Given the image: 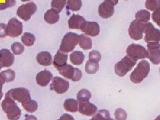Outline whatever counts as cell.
<instances>
[{
    "mask_svg": "<svg viewBox=\"0 0 160 120\" xmlns=\"http://www.w3.org/2000/svg\"><path fill=\"white\" fill-rule=\"evenodd\" d=\"M23 32V24L21 22L13 18L9 19L6 26L7 36L12 38H17L21 36Z\"/></svg>",
    "mask_w": 160,
    "mask_h": 120,
    "instance_id": "cell-8",
    "label": "cell"
},
{
    "mask_svg": "<svg viewBox=\"0 0 160 120\" xmlns=\"http://www.w3.org/2000/svg\"><path fill=\"white\" fill-rule=\"evenodd\" d=\"M6 26L3 23H0V38H4L7 36Z\"/></svg>",
    "mask_w": 160,
    "mask_h": 120,
    "instance_id": "cell-42",
    "label": "cell"
},
{
    "mask_svg": "<svg viewBox=\"0 0 160 120\" xmlns=\"http://www.w3.org/2000/svg\"><path fill=\"white\" fill-rule=\"evenodd\" d=\"M79 47L84 50L90 49L92 48V40L86 34H81L79 35Z\"/></svg>",
    "mask_w": 160,
    "mask_h": 120,
    "instance_id": "cell-24",
    "label": "cell"
},
{
    "mask_svg": "<svg viewBox=\"0 0 160 120\" xmlns=\"http://www.w3.org/2000/svg\"><path fill=\"white\" fill-rule=\"evenodd\" d=\"M144 40L146 43L159 42L160 30L155 28L151 23H145Z\"/></svg>",
    "mask_w": 160,
    "mask_h": 120,
    "instance_id": "cell-9",
    "label": "cell"
},
{
    "mask_svg": "<svg viewBox=\"0 0 160 120\" xmlns=\"http://www.w3.org/2000/svg\"><path fill=\"white\" fill-rule=\"evenodd\" d=\"M84 59L85 55L82 52L75 51L70 55V61L73 65H76V66L82 65L84 61Z\"/></svg>",
    "mask_w": 160,
    "mask_h": 120,
    "instance_id": "cell-25",
    "label": "cell"
},
{
    "mask_svg": "<svg viewBox=\"0 0 160 120\" xmlns=\"http://www.w3.org/2000/svg\"><path fill=\"white\" fill-rule=\"evenodd\" d=\"M67 1H68V0H67Z\"/></svg>",
    "mask_w": 160,
    "mask_h": 120,
    "instance_id": "cell-52",
    "label": "cell"
},
{
    "mask_svg": "<svg viewBox=\"0 0 160 120\" xmlns=\"http://www.w3.org/2000/svg\"><path fill=\"white\" fill-rule=\"evenodd\" d=\"M115 118L116 120H126L128 118V114L124 109L118 108L115 112Z\"/></svg>",
    "mask_w": 160,
    "mask_h": 120,
    "instance_id": "cell-37",
    "label": "cell"
},
{
    "mask_svg": "<svg viewBox=\"0 0 160 120\" xmlns=\"http://www.w3.org/2000/svg\"><path fill=\"white\" fill-rule=\"evenodd\" d=\"M79 36L76 33L68 32L65 35L60 45L59 50L63 53L72 52L79 43Z\"/></svg>",
    "mask_w": 160,
    "mask_h": 120,
    "instance_id": "cell-3",
    "label": "cell"
},
{
    "mask_svg": "<svg viewBox=\"0 0 160 120\" xmlns=\"http://www.w3.org/2000/svg\"><path fill=\"white\" fill-rule=\"evenodd\" d=\"M3 68V66H2V63H0V70H1L2 69V68Z\"/></svg>",
    "mask_w": 160,
    "mask_h": 120,
    "instance_id": "cell-48",
    "label": "cell"
},
{
    "mask_svg": "<svg viewBox=\"0 0 160 120\" xmlns=\"http://www.w3.org/2000/svg\"><path fill=\"white\" fill-rule=\"evenodd\" d=\"M22 105L24 109L29 113H33L37 111L38 108V103L35 100L32 99H29L26 102H23L22 103Z\"/></svg>",
    "mask_w": 160,
    "mask_h": 120,
    "instance_id": "cell-28",
    "label": "cell"
},
{
    "mask_svg": "<svg viewBox=\"0 0 160 120\" xmlns=\"http://www.w3.org/2000/svg\"><path fill=\"white\" fill-rule=\"evenodd\" d=\"M110 118V113L106 109H102L98 111L90 120H107Z\"/></svg>",
    "mask_w": 160,
    "mask_h": 120,
    "instance_id": "cell-33",
    "label": "cell"
},
{
    "mask_svg": "<svg viewBox=\"0 0 160 120\" xmlns=\"http://www.w3.org/2000/svg\"><path fill=\"white\" fill-rule=\"evenodd\" d=\"M58 120H75V119L71 115H69L68 113H64L61 116V118Z\"/></svg>",
    "mask_w": 160,
    "mask_h": 120,
    "instance_id": "cell-44",
    "label": "cell"
},
{
    "mask_svg": "<svg viewBox=\"0 0 160 120\" xmlns=\"http://www.w3.org/2000/svg\"><path fill=\"white\" fill-rule=\"evenodd\" d=\"M80 30L86 34V36H89L92 37H96L98 36L100 32L99 26L97 22L87 21L85 22Z\"/></svg>",
    "mask_w": 160,
    "mask_h": 120,
    "instance_id": "cell-14",
    "label": "cell"
},
{
    "mask_svg": "<svg viewBox=\"0 0 160 120\" xmlns=\"http://www.w3.org/2000/svg\"><path fill=\"white\" fill-rule=\"evenodd\" d=\"M10 96L14 100H16L19 103L26 102L31 99V95L29 90L24 88H18L10 89L8 92Z\"/></svg>",
    "mask_w": 160,
    "mask_h": 120,
    "instance_id": "cell-10",
    "label": "cell"
},
{
    "mask_svg": "<svg viewBox=\"0 0 160 120\" xmlns=\"http://www.w3.org/2000/svg\"><path fill=\"white\" fill-rule=\"evenodd\" d=\"M152 19L159 27H160V8L153 12L152 14Z\"/></svg>",
    "mask_w": 160,
    "mask_h": 120,
    "instance_id": "cell-40",
    "label": "cell"
},
{
    "mask_svg": "<svg viewBox=\"0 0 160 120\" xmlns=\"http://www.w3.org/2000/svg\"><path fill=\"white\" fill-rule=\"evenodd\" d=\"M154 120H160V115H159V116H158Z\"/></svg>",
    "mask_w": 160,
    "mask_h": 120,
    "instance_id": "cell-47",
    "label": "cell"
},
{
    "mask_svg": "<svg viewBox=\"0 0 160 120\" xmlns=\"http://www.w3.org/2000/svg\"><path fill=\"white\" fill-rule=\"evenodd\" d=\"M82 7V0H68L67 2V10L73 12H78Z\"/></svg>",
    "mask_w": 160,
    "mask_h": 120,
    "instance_id": "cell-29",
    "label": "cell"
},
{
    "mask_svg": "<svg viewBox=\"0 0 160 120\" xmlns=\"http://www.w3.org/2000/svg\"><path fill=\"white\" fill-rule=\"evenodd\" d=\"M82 77V71L78 68H75V71H74V73L73 76L72 78V80L73 82H78L81 79Z\"/></svg>",
    "mask_w": 160,
    "mask_h": 120,
    "instance_id": "cell-41",
    "label": "cell"
},
{
    "mask_svg": "<svg viewBox=\"0 0 160 120\" xmlns=\"http://www.w3.org/2000/svg\"><path fill=\"white\" fill-rule=\"evenodd\" d=\"M16 5V0H6L4 3H0V11L9 8L13 7Z\"/></svg>",
    "mask_w": 160,
    "mask_h": 120,
    "instance_id": "cell-39",
    "label": "cell"
},
{
    "mask_svg": "<svg viewBox=\"0 0 160 120\" xmlns=\"http://www.w3.org/2000/svg\"><path fill=\"white\" fill-rule=\"evenodd\" d=\"M36 82L39 86L46 87L53 79V74L47 69L39 72L36 76Z\"/></svg>",
    "mask_w": 160,
    "mask_h": 120,
    "instance_id": "cell-17",
    "label": "cell"
},
{
    "mask_svg": "<svg viewBox=\"0 0 160 120\" xmlns=\"http://www.w3.org/2000/svg\"><path fill=\"white\" fill-rule=\"evenodd\" d=\"M0 74L2 75V76L3 78L6 82H13L15 79V77H16V73L11 69L5 70V71L0 73Z\"/></svg>",
    "mask_w": 160,
    "mask_h": 120,
    "instance_id": "cell-34",
    "label": "cell"
},
{
    "mask_svg": "<svg viewBox=\"0 0 160 120\" xmlns=\"http://www.w3.org/2000/svg\"><path fill=\"white\" fill-rule=\"evenodd\" d=\"M22 2H29V1H30V0H22Z\"/></svg>",
    "mask_w": 160,
    "mask_h": 120,
    "instance_id": "cell-49",
    "label": "cell"
},
{
    "mask_svg": "<svg viewBox=\"0 0 160 120\" xmlns=\"http://www.w3.org/2000/svg\"><path fill=\"white\" fill-rule=\"evenodd\" d=\"M67 0H52L51 2L52 9L56 10L58 13L61 12L67 4Z\"/></svg>",
    "mask_w": 160,
    "mask_h": 120,
    "instance_id": "cell-32",
    "label": "cell"
},
{
    "mask_svg": "<svg viewBox=\"0 0 160 120\" xmlns=\"http://www.w3.org/2000/svg\"><path fill=\"white\" fill-rule=\"evenodd\" d=\"M22 42L26 46H32L36 42V37L31 33L25 32L22 36Z\"/></svg>",
    "mask_w": 160,
    "mask_h": 120,
    "instance_id": "cell-26",
    "label": "cell"
},
{
    "mask_svg": "<svg viewBox=\"0 0 160 120\" xmlns=\"http://www.w3.org/2000/svg\"><path fill=\"white\" fill-rule=\"evenodd\" d=\"M136 63L137 60H135L128 56H125L121 61L115 65V72L118 76L123 77L131 71Z\"/></svg>",
    "mask_w": 160,
    "mask_h": 120,
    "instance_id": "cell-4",
    "label": "cell"
},
{
    "mask_svg": "<svg viewBox=\"0 0 160 120\" xmlns=\"http://www.w3.org/2000/svg\"><path fill=\"white\" fill-rule=\"evenodd\" d=\"M86 22V20L83 17L79 16L78 14H73L69 19V28L70 29H80Z\"/></svg>",
    "mask_w": 160,
    "mask_h": 120,
    "instance_id": "cell-18",
    "label": "cell"
},
{
    "mask_svg": "<svg viewBox=\"0 0 160 120\" xmlns=\"http://www.w3.org/2000/svg\"><path fill=\"white\" fill-rule=\"evenodd\" d=\"M159 73H160V68H159Z\"/></svg>",
    "mask_w": 160,
    "mask_h": 120,
    "instance_id": "cell-51",
    "label": "cell"
},
{
    "mask_svg": "<svg viewBox=\"0 0 160 120\" xmlns=\"http://www.w3.org/2000/svg\"><path fill=\"white\" fill-rule=\"evenodd\" d=\"M136 19L143 23H147L150 19V12L148 10L142 9L136 13Z\"/></svg>",
    "mask_w": 160,
    "mask_h": 120,
    "instance_id": "cell-27",
    "label": "cell"
},
{
    "mask_svg": "<svg viewBox=\"0 0 160 120\" xmlns=\"http://www.w3.org/2000/svg\"><path fill=\"white\" fill-rule=\"evenodd\" d=\"M148 49V58L154 65L160 63V43L159 42H149L147 44Z\"/></svg>",
    "mask_w": 160,
    "mask_h": 120,
    "instance_id": "cell-11",
    "label": "cell"
},
{
    "mask_svg": "<svg viewBox=\"0 0 160 120\" xmlns=\"http://www.w3.org/2000/svg\"><path fill=\"white\" fill-rule=\"evenodd\" d=\"M80 113L87 116H93L97 113L98 108L94 104L88 102H79V110Z\"/></svg>",
    "mask_w": 160,
    "mask_h": 120,
    "instance_id": "cell-15",
    "label": "cell"
},
{
    "mask_svg": "<svg viewBox=\"0 0 160 120\" xmlns=\"http://www.w3.org/2000/svg\"><path fill=\"white\" fill-rule=\"evenodd\" d=\"M6 83V81L3 79V78L2 76V75L0 74V100H1L3 98V92H2V88L3 84Z\"/></svg>",
    "mask_w": 160,
    "mask_h": 120,
    "instance_id": "cell-43",
    "label": "cell"
},
{
    "mask_svg": "<svg viewBox=\"0 0 160 120\" xmlns=\"http://www.w3.org/2000/svg\"><path fill=\"white\" fill-rule=\"evenodd\" d=\"M109 1L112 2L114 6H116V5H117L118 3V0H109Z\"/></svg>",
    "mask_w": 160,
    "mask_h": 120,
    "instance_id": "cell-46",
    "label": "cell"
},
{
    "mask_svg": "<svg viewBox=\"0 0 160 120\" xmlns=\"http://www.w3.org/2000/svg\"><path fill=\"white\" fill-rule=\"evenodd\" d=\"M107 120H114V119H112V118H109V119H108Z\"/></svg>",
    "mask_w": 160,
    "mask_h": 120,
    "instance_id": "cell-50",
    "label": "cell"
},
{
    "mask_svg": "<svg viewBox=\"0 0 160 120\" xmlns=\"http://www.w3.org/2000/svg\"><path fill=\"white\" fill-rule=\"evenodd\" d=\"M99 62H93V61H88L86 64V72L89 74H94L96 73L99 69Z\"/></svg>",
    "mask_w": 160,
    "mask_h": 120,
    "instance_id": "cell-31",
    "label": "cell"
},
{
    "mask_svg": "<svg viewBox=\"0 0 160 120\" xmlns=\"http://www.w3.org/2000/svg\"><path fill=\"white\" fill-rule=\"evenodd\" d=\"M59 13L53 9H48L44 14V20L49 24H54L59 19Z\"/></svg>",
    "mask_w": 160,
    "mask_h": 120,
    "instance_id": "cell-21",
    "label": "cell"
},
{
    "mask_svg": "<svg viewBox=\"0 0 160 120\" xmlns=\"http://www.w3.org/2000/svg\"><path fill=\"white\" fill-rule=\"evenodd\" d=\"M68 58L67 54L61 52L60 50H58L53 59V63L54 67L58 69L64 66L65 65L67 64Z\"/></svg>",
    "mask_w": 160,
    "mask_h": 120,
    "instance_id": "cell-20",
    "label": "cell"
},
{
    "mask_svg": "<svg viewBox=\"0 0 160 120\" xmlns=\"http://www.w3.org/2000/svg\"><path fill=\"white\" fill-rule=\"evenodd\" d=\"M92 98V94L89 90L86 89H82L78 93L77 99L78 102H88Z\"/></svg>",
    "mask_w": 160,
    "mask_h": 120,
    "instance_id": "cell-30",
    "label": "cell"
},
{
    "mask_svg": "<svg viewBox=\"0 0 160 120\" xmlns=\"http://www.w3.org/2000/svg\"><path fill=\"white\" fill-rule=\"evenodd\" d=\"M69 88V83L67 80L59 77H54L50 86V89L56 92L58 94L66 93Z\"/></svg>",
    "mask_w": 160,
    "mask_h": 120,
    "instance_id": "cell-12",
    "label": "cell"
},
{
    "mask_svg": "<svg viewBox=\"0 0 160 120\" xmlns=\"http://www.w3.org/2000/svg\"><path fill=\"white\" fill-rule=\"evenodd\" d=\"M63 107L67 112L76 113L79 110V102L74 99H67L64 102Z\"/></svg>",
    "mask_w": 160,
    "mask_h": 120,
    "instance_id": "cell-22",
    "label": "cell"
},
{
    "mask_svg": "<svg viewBox=\"0 0 160 120\" xmlns=\"http://www.w3.org/2000/svg\"><path fill=\"white\" fill-rule=\"evenodd\" d=\"M24 120H38V118L33 116V115H28L26 114L25 116V119Z\"/></svg>",
    "mask_w": 160,
    "mask_h": 120,
    "instance_id": "cell-45",
    "label": "cell"
},
{
    "mask_svg": "<svg viewBox=\"0 0 160 120\" xmlns=\"http://www.w3.org/2000/svg\"><path fill=\"white\" fill-rule=\"evenodd\" d=\"M102 59V55L98 51L93 50L89 53V60L93 62H99Z\"/></svg>",
    "mask_w": 160,
    "mask_h": 120,
    "instance_id": "cell-38",
    "label": "cell"
},
{
    "mask_svg": "<svg viewBox=\"0 0 160 120\" xmlns=\"http://www.w3.org/2000/svg\"><path fill=\"white\" fill-rule=\"evenodd\" d=\"M126 53L128 56L135 60L147 58L149 55L147 49L143 46L134 43L129 45L128 47Z\"/></svg>",
    "mask_w": 160,
    "mask_h": 120,
    "instance_id": "cell-6",
    "label": "cell"
},
{
    "mask_svg": "<svg viewBox=\"0 0 160 120\" xmlns=\"http://www.w3.org/2000/svg\"><path fill=\"white\" fill-rule=\"evenodd\" d=\"M15 60L14 55L8 49H2L0 50V63L3 68H8L12 66Z\"/></svg>",
    "mask_w": 160,
    "mask_h": 120,
    "instance_id": "cell-16",
    "label": "cell"
},
{
    "mask_svg": "<svg viewBox=\"0 0 160 120\" xmlns=\"http://www.w3.org/2000/svg\"><path fill=\"white\" fill-rule=\"evenodd\" d=\"M144 28L145 23L138 21L136 19L133 20L130 24L128 29L130 38L136 41L142 39L143 38Z\"/></svg>",
    "mask_w": 160,
    "mask_h": 120,
    "instance_id": "cell-7",
    "label": "cell"
},
{
    "mask_svg": "<svg viewBox=\"0 0 160 120\" xmlns=\"http://www.w3.org/2000/svg\"><path fill=\"white\" fill-rule=\"evenodd\" d=\"M150 65L146 60H142L138 64L130 75V79L133 83H139L143 82L149 73Z\"/></svg>",
    "mask_w": 160,
    "mask_h": 120,
    "instance_id": "cell-2",
    "label": "cell"
},
{
    "mask_svg": "<svg viewBox=\"0 0 160 120\" xmlns=\"http://www.w3.org/2000/svg\"><path fill=\"white\" fill-rule=\"evenodd\" d=\"M145 6L148 9L154 12L160 8V0H146Z\"/></svg>",
    "mask_w": 160,
    "mask_h": 120,
    "instance_id": "cell-35",
    "label": "cell"
},
{
    "mask_svg": "<svg viewBox=\"0 0 160 120\" xmlns=\"http://www.w3.org/2000/svg\"><path fill=\"white\" fill-rule=\"evenodd\" d=\"M58 70L59 71V73L62 76L68 79H72L74 73L75 68H73L71 65L66 64L64 66L58 69Z\"/></svg>",
    "mask_w": 160,
    "mask_h": 120,
    "instance_id": "cell-23",
    "label": "cell"
},
{
    "mask_svg": "<svg viewBox=\"0 0 160 120\" xmlns=\"http://www.w3.org/2000/svg\"><path fill=\"white\" fill-rule=\"evenodd\" d=\"M24 49L23 45L19 42H15L12 45V50L14 55H21Z\"/></svg>",
    "mask_w": 160,
    "mask_h": 120,
    "instance_id": "cell-36",
    "label": "cell"
},
{
    "mask_svg": "<svg viewBox=\"0 0 160 120\" xmlns=\"http://www.w3.org/2000/svg\"><path fill=\"white\" fill-rule=\"evenodd\" d=\"M2 108L9 120H18L21 117V109L8 92L6 93V98L2 103Z\"/></svg>",
    "mask_w": 160,
    "mask_h": 120,
    "instance_id": "cell-1",
    "label": "cell"
},
{
    "mask_svg": "<svg viewBox=\"0 0 160 120\" xmlns=\"http://www.w3.org/2000/svg\"><path fill=\"white\" fill-rule=\"evenodd\" d=\"M37 5L33 2H29L19 6L17 9L18 16L25 22L30 19L33 15L37 12Z\"/></svg>",
    "mask_w": 160,
    "mask_h": 120,
    "instance_id": "cell-5",
    "label": "cell"
},
{
    "mask_svg": "<svg viewBox=\"0 0 160 120\" xmlns=\"http://www.w3.org/2000/svg\"><path fill=\"white\" fill-rule=\"evenodd\" d=\"M114 5L109 0H105L99 5L98 8V13L100 16L103 19L111 18L114 14Z\"/></svg>",
    "mask_w": 160,
    "mask_h": 120,
    "instance_id": "cell-13",
    "label": "cell"
},
{
    "mask_svg": "<svg viewBox=\"0 0 160 120\" xmlns=\"http://www.w3.org/2000/svg\"><path fill=\"white\" fill-rule=\"evenodd\" d=\"M38 63L43 66H51L52 63V55L48 52H39L36 57Z\"/></svg>",
    "mask_w": 160,
    "mask_h": 120,
    "instance_id": "cell-19",
    "label": "cell"
}]
</instances>
